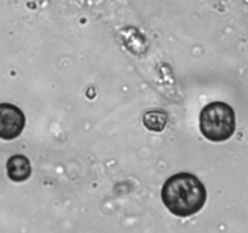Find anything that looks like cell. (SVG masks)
I'll list each match as a JSON object with an SVG mask.
<instances>
[{
	"instance_id": "3",
	"label": "cell",
	"mask_w": 248,
	"mask_h": 233,
	"mask_svg": "<svg viewBox=\"0 0 248 233\" xmlns=\"http://www.w3.org/2000/svg\"><path fill=\"white\" fill-rule=\"evenodd\" d=\"M26 126V116L18 107L10 103L0 104V138L14 140Z\"/></svg>"
},
{
	"instance_id": "4",
	"label": "cell",
	"mask_w": 248,
	"mask_h": 233,
	"mask_svg": "<svg viewBox=\"0 0 248 233\" xmlns=\"http://www.w3.org/2000/svg\"><path fill=\"white\" fill-rule=\"evenodd\" d=\"M7 175L15 182L26 181L31 176V167L29 159L26 155L16 154L9 158L6 163Z\"/></svg>"
},
{
	"instance_id": "1",
	"label": "cell",
	"mask_w": 248,
	"mask_h": 233,
	"mask_svg": "<svg viewBox=\"0 0 248 233\" xmlns=\"http://www.w3.org/2000/svg\"><path fill=\"white\" fill-rule=\"evenodd\" d=\"M161 198L171 214L188 217L203 208L207 192L198 177L189 172H179L165 182Z\"/></svg>"
},
{
	"instance_id": "5",
	"label": "cell",
	"mask_w": 248,
	"mask_h": 233,
	"mask_svg": "<svg viewBox=\"0 0 248 233\" xmlns=\"http://www.w3.org/2000/svg\"><path fill=\"white\" fill-rule=\"evenodd\" d=\"M167 114L164 111H149L143 116V124L145 128L150 131H156L160 133L165 129L167 124Z\"/></svg>"
},
{
	"instance_id": "2",
	"label": "cell",
	"mask_w": 248,
	"mask_h": 233,
	"mask_svg": "<svg viewBox=\"0 0 248 233\" xmlns=\"http://www.w3.org/2000/svg\"><path fill=\"white\" fill-rule=\"evenodd\" d=\"M234 109L224 102H212L200 113V130L207 140L222 142L229 140L235 131Z\"/></svg>"
}]
</instances>
